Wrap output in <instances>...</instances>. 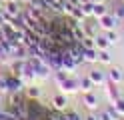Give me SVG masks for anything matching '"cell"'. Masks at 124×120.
Here are the masks:
<instances>
[{
  "label": "cell",
  "mask_w": 124,
  "mask_h": 120,
  "mask_svg": "<svg viewBox=\"0 0 124 120\" xmlns=\"http://www.w3.org/2000/svg\"><path fill=\"white\" fill-rule=\"evenodd\" d=\"M82 2H88V0H80V4H82Z\"/></svg>",
  "instance_id": "29"
},
{
  "label": "cell",
  "mask_w": 124,
  "mask_h": 120,
  "mask_svg": "<svg viewBox=\"0 0 124 120\" xmlns=\"http://www.w3.org/2000/svg\"><path fill=\"white\" fill-rule=\"evenodd\" d=\"M116 24H118V20H116L114 14H110V12H106L104 16H100V18H98V26L102 28L104 32H106V30H114Z\"/></svg>",
  "instance_id": "2"
},
{
  "label": "cell",
  "mask_w": 124,
  "mask_h": 120,
  "mask_svg": "<svg viewBox=\"0 0 124 120\" xmlns=\"http://www.w3.org/2000/svg\"><path fill=\"white\" fill-rule=\"evenodd\" d=\"M80 8H82V12H84V16H92V8H94V2H92V0H88V2H82L80 4Z\"/></svg>",
  "instance_id": "15"
},
{
  "label": "cell",
  "mask_w": 124,
  "mask_h": 120,
  "mask_svg": "<svg viewBox=\"0 0 124 120\" xmlns=\"http://www.w3.org/2000/svg\"><path fill=\"white\" fill-rule=\"evenodd\" d=\"M88 78L92 80V82H94V86H102L104 82H106V74H104V72L102 70H90L88 72Z\"/></svg>",
  "instance_id": "5"
},
{
  "label": "cell",
  "mask_w": 124,
  "mask_h": 120,
  "mask_svg": "<svg viewBox=\"0 0 124 120\" xmlns=\"http://www.w3.org/2000/svg\"><path fill=\"white\" fill-rule=\"evenodd\" d=\"M4 24H6V20H4V16H2V14H0V28H2V26H4Z\"/></svg>",
  "instance_id": "24"
},
{
  "label": "cell",
  "mask_w": 124,
  "mask_h": 120,
  "mask_svg": "<svg viewBox=\"0 0 124 120\" xmlns=\"http://www.w3.org/2000/svg\"><path fill=\"white\" fill-rule=\"evenodd\" d=\"M104 86H106V96H108V102H110V104H114L116 100L120 98L118 84H114V82H110V80H106V82H104Z\"/></svg>",
  "instance_id": "3"
},
{
  "label": "cell",
  "mask_w": 124,
  "mask_h": 120,
  "mask_svg": "<svg viewBox=\"0 0 124 120\" xmlns=\"http://www.w3.org/2000/svg\"><path fill=\"white\" fill-rule=\"evenodd\" d=\"M122 74H124V72L120 68H110V70H108V74H106V78L110 80V82H114V84H120L122 82Z\"/></svg>",
  "instance_id": "8"
},
{
  "label": "cell",
  "mask_w": 124,
  "mask_h": 120,
  "mask_svg": "<svg viewBox=\"0 0 124 120\" xmlns=\"http://www.w3.org/2000/svg\"><path fill=\"white\" fill-rule=\"evenodd\" d=\"M84 120H98L96 114H88V116H84Z\"/></svg>",
  "instance_id": "23"
},
{
  "label": "cell",
  "mask_w": 124,
  "mask_h": 120,
  "mask_svg": "<svg viewBox=\"0 0 124 120\" xmlns=\"http://www.w3.org/2000/svg\"><path fill=\"white\" fill-rule=\"evenodd\" d=\"M122 82H124V74H122Z\"/></svg>",
  "instance_id": "31"
},
{
  "label": "cell",
  "mask_w": 124,
  "mask_h": 120,
  "mask_svg": "<svg viewBox=\"0 0 124 120\" xmlns=\"http://www.w3.org/2000/svg\"><path fill=\"white\" fill-rule=\"evenodd\" d=\"M18 2H24V4H30V0H18Z\"/></svg>",
  "instance_id": "26"
},
{
  "label": "cell",
  "mask_w": 124,
  "mask_h": 120,
  "mask_svg": "<svg viewBox=\"0 0 124 120\" xmlns=\"http://www.w3.org/2000/svg\"><path fill=\"white\" fill-rule=\"evenodd\" d=\"M82 60L84 62H98V50L96 48H84Z\"/></svg>",
  "instance_id": "7"
},
{
  "label": "cell",
  "mask_w": 124,
  "mask_h": 120,
  "mask_svg": "<svg viewBox=\"0 0 124 120\" xmlns=\"http://www.w3.org/2000/svg\"><path fill=\"white\" fill-rule=\"evenodd\" d=\"M98 120H114V118L110 116V112H108V110H102V112L98 114Z\"/></svg>",
  "instance_id": "21"
},
{
  "label": "cell",
  "mask_w": 124,
  "mask_h": 120,
  "mask_svg": "<svg viewBox=\"0 0 124 120\" xmlns=\"http://www.w3.org/2000/svg\"><path fill=\"white\" fill-rule=\"evenodd\" d=\"M0 92H8V74L0 76Z\"/></svg>",
  "instance_id": "19"
},
{
  "label": "cell",
  "mask_w": 124,
  "mask_h": 120,
  "mask_svg": "<svg viewBox=\"0 0 124 120\" xmlns=\"http://www.w3.org/2000/svg\"><path fill=\"white\" fill-rule=\"evenodd\" d=\"M110 52H108V48L106 50H98V62H102V64H110Z\"/></svg>",
  "instance_id": "14"
},
{
  "label": "cell",
  "mask_w": 124,
  "mask_h": 120,
  "mask_svg": "<svg viewBox=\"0 0 124 120\" xmlns=\"http://www.w3.org/2000/svg\"><path fill=\"white\" fill-rule=\"evenodd\" d=\"M122 4H124V0H122Z\"/></svg>",
  "instance_id": "33"
},
{
  "label": "cell",
  "mask_w": 124,
  "mask_h": 120,
  "mask_svg": "<svg viewBox=\"0 0 124 120\" xmlns=\"http://www.w3.org/2000/svg\"><path fill=\"white\" fill-rule=\"evenodd\" d=\"M58 86H60V90L64 92V94H74V92L80 90V80L68 76V78L62 80V82H58Z\"/></svg>",
  "instance_id": "1"
},
{
  "label": "cell",
  "mask_w": 124,
  "mask_h": 120,
  "mask_svg": "<svg viewBox=\"0 0 124 120\" xmlns=\"http://www.w3.org/2000/svg\"><path fill=\"white\" fill-rule=\"evenodd\" d=\"M80 26H82V30H84V34H86V36H92V38L96 36V28H94V24L86 22V18L80 22Z\"/></svg>",
  "instance_id": "11"
},
{
  "label": "cell",
  "mask_w": 124,
  "mask_h": 120,
  "mask_svg": "<svg viewBox=\"0 0 124 120\" xmlns=\"http://www.w3.org/2000/svg\"><path fill=\"white\" fill-rule=\"evenodd\" d=\"M4 2H8V0H4Z\"/></svg>",
  "instance_id": "32"
},
{
  "label": "cell",
  "mask_w": 124,
  "mask_h": 120,
  "mask_svg": "<svg viewBox=\"0 0 124 120\" xmlns=\"http://www.w3.org/2000/svg\"><path fill=\"white\" fill-rule=\"evenodd\" d=\"M106 12H108V8H106L104 2H94V8H92V16H94V18H100V16H104Z\"/></svg>",
  "instance_id": "10"
},
{
  "label": "cell",
  "mask_w": 124,
  "mask_h": 120,
  "mask_svg": "<svg viewBox=\"0 0 124 120\" xmlns=\"http://www.w3.org/2000/svg\"><path fill=\"white\" fill-rule=\"evenodd\" d=\"M82 100H84V106H86V108H90V110L98 108V96L92 92V90H90V92H84Z\"/></svg>",
  "instance_id": "4"
},
{
  "label": "cell",
  "mask_w": 124,
  "mask_h": 120,
  "mask_svg": "<svg viewBox=\"0 0 124 120\" xmlns=\"http://www.w3.org/2000/svg\"><path fill=\"white\" fill-rule=\"evenodd\" d=\"M68 2H72L74 6H80V0H68Z\"/></svg>",
  "instance_id": "25"
},
{
  "label": "cell",
  "mask_w": 124,
  "mask_h": 120,
  "mask_svg": "<svg viewBox=\"0 0 124 120\" xmlns=\"http://www.w3.org/2000/svg\"><path fill=\"white\" fill-rule=\"evenodd\" d=\"M92 2H104V0H92Z\"/></svg>",
  "instance_id": "27"
},
{
  "label": "cell",
  "mask_w": 124,
  "mask_h": 120,
  "mask_svg": "<svg viewBox=\"0 0 124 120\" xmlns=\"http://www.w3.org/2000/svg\"><path fill=\"white\" fill-rule=\"evenodd\" d=\"M94 46H96V50H106V48L110 46L106 34H96V36H94Z\"/></svg>",
  "instance_id": "9"
},
{
  "label": "cell",
  "mask_w": 124,
  "mask_h": 120,
  "mask_svg": "<svg viewBox=\"0 0 124 120\" xmlns=\"http://www.w3.org/2000/svg\"><path fill=\"white\" fill-rule=\"evenodd\" d=\"M80 42H82L84 48H96V46H94V38H92V36H84Z\"/></svg>",
  "instance_id": "18"
},
{
  "label": "cell",
  "mask_w": 124,
  "mask_h": 120,
  "mask_svg": "<svg viewBox=\"0 0 124 120\" xmlns=\"http://www.w3.org/2000/svg\"><path fill=\"white\" fill-rule=\"evenodd\" d=\"M26 96L28 98H38V96H40V88L34 86V84H28L26 86Z\"/></svg>",
  "instance_id": "13"
},
{
  "label": "cell",
  "mask_w": 124,
  "mask_h": 120,
  "mask_svg": "<svg viewBox=\"0 0 124 120\" xmlns=\"http://www.w3.org/2000/svg\"><path fill=\"white\" fill-rule=\"evenodd\" d=\"M2 12H4V8H2V6H0V14H2Z\"/></svg>",
  "instance_id": "28"
},
{
  "label": "cell",
  "mask_w": 124,
  "mask_h": 120,
  "mask_svg": "<svg viewBox=\"0 0 124 120\" xmlns=\"http://www.w3.org/2000/svg\"><path fill=\"white\" fill-rule=\"evenodd\" d=\"M112 14H114V18H116V20H124V4L120 2L118 6L114 8V12H112Z\"/></svg>",
  "instance_id": "17"
},
{
  "label": "cell",
  "mask_w": 124,
  "mask_h": 120,
  "mask_svg": "<svg viewBox=\"0 0 124 120\" xmlns=\"http://www.w3.org/2000/svg\"><path fill=\"white\" fill-rule=\"evenodd\" d=\"M80 90H82V92H90V90H94V82H92L88 76L80 78Z\"/></svg>",
  "instance_id": "12"
},
{
  "label": "cell",
  "mask_w": 124,
  "mask_h": 120,
  "mask_svg": "<svg viewBox=\"0 0 124 120\" xmlns=\"http://www.w3.org/2000/svg\"><path fill=\"white\" fill-rule=\"evenodd\" d=\"M114 106H116V110L120 112V116H124V98H118L114 102Z\"/></svg>",
  "instance_id": "20"
},
{
  "label": "cell",
  "mask_w": 124,
  "mask_h": 120,
  "mask_svg": "<svg viewBox=\"0 0 124 120\" xmlns=\"http://www.w3.org/2000/svg\"><path fill=\"white\" fill-rule=\"evenodd\" d=\"M66 104H68V100H66V94L62 92V94H56L52 98V106H54V110H66Z\"/></svg>",
  "instance_id": "6"
},
{
  "label": "cell",
  "mask_w": 124,
  "mask_h": 120,
  "mask_svg": "<svg viewBox=\"0 0 124 120\" xmlns=\"http://www.w3.org/2000/svg\"><path fill=\"white\" fill-rule=\"evenodd\" d=\"M66 116H68V120H84L78 112H66Z\"/></svg>",
  "instance_id": "22"
},
{
  "label": "cell",
  "mask_w": 124,
  "mask_h": 120,
  "mask_svg": "<svg viewBox=\"0 0 124 120\" xmlns=\"http://www.w3.org/2000/svg\"><path fill=\"white\" fill-rule=\"evenodd\" d=\"M118 120H124V116H120V118H118Z\"/></svg>",
  "instance_id": "30"
},
{
  "label": "cell",
  "mask_w": 124,
  "mask_h": 120,
  "mask_svg": "<svg viewBox=\"0 0 124 120\" xmlns=\"http://www.w3.org/2000/svg\"><path fill=\"white\" fill-rule=\"evenodd\" d=\"M104 34H106V38H108V42H110V44H114V42H118V40H120V36H118V32H116V30H106Z\"/></svg>",
  "instance_id": "16"
}]
</instances>
